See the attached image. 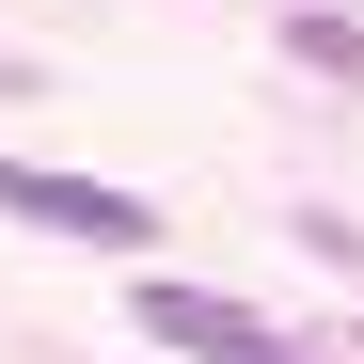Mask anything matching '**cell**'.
<instances>
[{
    "mask_svg": "<svg viewBox=\"0 0 364 364\" xmlns=\"http://www.w3.org/2000/svg\"><path fill=\"white\" fill-rule=\"evenodd\" d=\"M0 222L80 237V254H143V237H159V206H143V191H111V174H48V159H0Z\"/></svg>",
    "mask_w": 364,
    "mask_h": 364,
    "instance_id": "6da1fadb",
    "label": "cell"
},
{
    "mask_svg": "<svg viewBox=\"0 0 364 364\" xmlns=\"http://www.w3.org/2000/svg\"><path fill=\"white\" fill-rule=\"evenodd\" d=\"M285 48H301L317 80H364V16H333V0H317V16H285Z\"/></svg>",
    "mask_w": 364,
    "mask_h": 364,
    "instance_id": "3957f363",
    "label": "cell"
},
{
    "mask_svg": "<svg viewBox=\"0 0 364 364\" xmlns=\"http://www.w3.org/2000/svg\"><path fill=\"white\" fill-rule=\"evenodd\" d=\"M127 333L191 348V364H269V317H237V301H206V285H127Z\"/></svg>",
    "mask_w": 364,
    "mask_h": 364,
    "instance_id": "7a4b0ae2",
    "label": "cell"
},
{
    "mask_svg": "<svg viewBox=\"0 0 364 364\" xmlns=\"http://www.w3.org/2000/svg\"><path fill=\"white\" fill-rule=\"evenodd\" d=\"M269 364H285V348H269Z\"/></svg>",
    "mask_w": 364,
    "mask_h": 364,
    "instance_id": "277c9868",
    "label": "cell"
}]
</instances>
